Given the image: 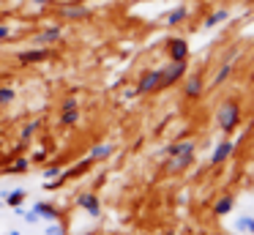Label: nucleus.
Returning a JSON list of instances; mask_svg holds the SVG:
<instances>
[{"mask_svg": "<svg viewBox=\"0 0 254 235\" xmlns=\"http://www.w3.org/2000/svg\"><path fill=\"white\" fill-rule=\"evenodd\" d=\"M216 120H219V129L224 131V134L235 131L238 123H241V104H238L235 98H224L219 112H216Z\"/></svg>", "mask_w": 254, "mask_h": 235, "instance_id": "obj_1", "label": "nucleus"}, {"mask_svg": "<svg viewBox=\"0 0 254 235\" xmlns=\"http://www.w3.org/2000/svg\"><path fill=\"white\" fill-rule=\"evenodd\" d=\"M186 74V60H172L167 69H161V82H159V87H170V85H175L181 77Z\"/></svg>", "mask_w": 254, "mask_h": 235, "instance_id": "obj_2", "label": "nucleus"}, {"mask_svg": "<svg viewBox=\"0 0 254 235\" xmlns=\"http://www.w3.org/2000/svg\"><path fill=\"white\" fill-rule=\"evenodd\" d=\"M159 82H161V69L145 71V74L139 77V82H137V93H150V90H156V87H159Z\"/></svg>", "mask_w": 254, "mask_h": 235, "instance_id": "obj_3", "label": "nucleus"}, {"mask_svg": "<svg viewBox=\"0 0 254 235\" xmlns=\"http://www.w3.org/2000/svg\"><path fill=\"white\" fill-rule=\"evenodd\" d=\"M191 161H194V151L175 153V156H170V161H167V169H170V172H183Z\"/></svg>", "mask_w": 254, "mask_h": 235, "instance_id": "obj_4", "label": "nucleus"}, {"mask_svg": "<svg viewBox=\"0 0 254 235\" xmlns=\"http://www.w3.org/2000/svg\"><path fill=\"white\" fill-rule=\"evenodd\" d=\"M167 52H170L172 60H186V58H189V44H186V38H170V41H167Z\"/></svg>", "mask_w": 254, "mask_h": 235, "instance_id": "obj_5", "label": "nucleus"}, {"mask_svg": "<svg viewBox=\"0 0 254 235\" xmlns=\"http://www.w3.org/2000/svg\"><path fill=\"white\" fill-rule=\"evenodd\" d=\"M232 151H235V142H232V140L219 142V145H216V151H213V156H210V164H224L227 158L232 156Z\"/></svg>", "mask_w": 254, "mask_h": 235, "instance_id": "obj_6", "label": "nucleus"}, {"mask_svg": "<svg viewBox=\"0 0 254 235\" xmlns=\"http://www.w3.org/2000/svg\"><path fill=\"white\" fill-rule=\"evenodd\" d=\"M202 74H191L186 79V85H183V96L186 98H199V93H202Z\"/></svg>", "mask_w": 254, "mask_h": 235, "instance_id": "obj_7", "label": "nucleus"}, {"mask_svg": "<svg viewBox=\"0 0 254 235\" xmlns=\"http://www.w3.org/2000/svg\"><path fill=\"white\" fill-rule=\"evenodd\" d=\"M47 58H50V49H25V52L17 55L19 63H41Z\"/></svg>", "mask_w": 254, "mask_h": 235, "instance_id": "obj_8", "label": "nucleus"}, {"mask_svg": "<svg viewBox=\"0 0 254 235\" xmlns=\"http://www.w3.org/2000/svg\"><path fill=\"white\" fill-rule=\"evenodd\" d=\"M61 14L66 16V19H85V16L90 14V8H85L82 3H68L61 8Z\"/></svg>", "mask_w": 254, "mask_h": 235, "instance_id": "obj_9", "label": "nucleus"}, {"mask_svg": "<svg viewBox=\"0 0 254 235\" xmlns=\"http://www.w3.org/2000/svg\"><path fill=\"white\" fill-rule=\"evenodd\" d=\"M232 205H235V197L224 194V197H219V200L213 202V213H216V216H227V213L232 211Z\"/></svg>", "mask_w": 254, "mask_h": 235, "instance_id": "obj_10", "label": "nucleus"}, {"mask_svg": "<svg viewBox=\"0 0 254 235\" xmlns=\"http://www.w3.org/2000/svg\"><path fill=\"white\" fill-rule=\"evenodd\" d=\"M61 25H52V27H47V30H41L39 36H36V44H55L58 38H61Z\"/></svg>", "mask_w": 254, "mask_h": 235, "instance_id": "obj_11", "label": "nucleus"}, {"mask_svg": "<svg viewBox=\"0 0 254 235\" xmlns=\"http://www.w3.org/2000/svg\"><path fill=\"white\" fill-rule=\"evenodd\" d=\"M186 19H189V8H186V5H178V8H172L170 14H167V25H170V27L181 25V22H186Z\"/></svg>", "mask_w": 254, "mask_h": 235, "instance_id": "obj_12", "label": "nucleus"}, {"mask_svg": "<svg viewBox=\"0 0 254 235\" xmlns=\"http://www.w3.org/2000/svg\"><path fill=\"white\" fill-rule=\"evenodd\" d=\"M227 19H230V11L219 8V11H213V14L205 16V27H216V25H221V22H227Z\"/></svg>", "mask_w": 254, "mask_h": 235, "instance_id": "obj_13", "label": "nucleus"}, {"mask_svg": "<svg viewBox=\"0 0 254 235\" xmlns=\"http://www.w3.org/2000/svg\"><path fill=\"white\" fill-rule=\"evenodd\" d=\"M230 77H232V60H224V63H221V69L216 71L213 82H216V85H224V82L230 79Z\"/></svg>", "mask_w": 254, "mask_h": 235, "instance_id": "obj_14", "label": "nucleus"}, {"mask_svg": "<svg viewBox=\"0 0 254 235\" xmlns=\"http://www.w3.org/2000/svg\"><path fill=\"white\" fill-rule=\"evenodd\" d=\"M79 208H85L88 213H99V200H96V194H82L79 197Z\"/></svg>", "mask_w": 254, "mask_h": 235, "instance_id": "obj_15", "label": "nucleus"}, {"mask_svg": "<svg viewBox=\"0 0 254 235\" xmlns=\"http://www.w3.org/2000/svg\"><path fill=\"white\" fill-rule=\"evenodd\" d=\"M36 213H39V216H44V219H58V211H55V208H50V205H44V202H39V205H36Z\"/></svg>", "mask_w": 254, "mask_h": 235, "instance_id": "obj_16", "label": "nucleus"}, {"mask_svg": "<svg viewBox=\"0 0 254 235\" xmlns=\"http://www.w3.org/2000/svg\"><path fill=\"white\" fill-rule=\"evenodd\" d=\"M110 153H112V145H96L90 151V158H107Z\"/></svg>", "mask_w": 254, "mask_h": 235, "instance_id": "obj_17", "label": "nucleus"}, {"mask_svg": "<svg viewBox=\"0 0 254 235\" xmlns=\"http://www.w3.org/2000/svg\"><path fill=\"white\" fill-rule=\"evenodd\" d=\"M238 227H241V230H249V233L254 235V216H243V219H238Z\"/></svg>", "mask_w": 254, "mask_h": 235, "instance_id": "obj_18", "label": "nucleus"}, {"mask_svg": "<svg viewBox=\"0 0 254 235\" xmlns=\"http://www.w3.org/2000/svg\"><path fill=\"white\" fill-rule=\"evenodd\" d=\"M61 123H66V126H71V123H77V109H68V112H63V118H61Z\"/></svg>", "mask_w": 254, "mask_h": 235, "instance_id": "obj_19", "label": "nucleus"}, {"mask_svg": "<svg viewBox=\"0 0 254 235\" xmlns=\"http://www.w3.org/2000/svg\"><path fill=\"white\" fill-rule=\"evenodd\" d=\"M14 98V90L11 87H0V104H8Z\"/></svg>", "mask_w": 254, "mask_h": 235, "instance_id": "obj_20", "label": "nucleus"}, {"mask_svg": "<svg viewBox=\"0 0 254 235\" xmlns=\"http://www.w3.org/2000/svg\"><path fill=\"white\" fill-rule=\"evenodd\" d=\"M22 197H25V191H14V194L8 197V202H11V205H19V202H22Z\"/></svg>", "mask_w": 254, "mask_h": 235, "instance_id": "obj_21", "label": "nucleus"}, {"mask_svg": "<svg viewBox=\"0 0 254 235\" xmlns=\"http://www.w3.org/2000/svg\"><path fill=\"white\" fill-rule=\"evenodd\" d=\"M68 109H77V98H66L63 101V112H68Z\"/></svg>", "mask_w": 254, "mask_h": 235, "instance_id": "obj_22", "label": "nucleus"}, {"mask_svg": "<svg viewBox=\"0 0 254 235\" xmlns=\"http://www.w3.org/2000/svg\"><path fill=\"white\" fill-rule=\"evenodd\" d=\"M58 175H61V169L58 167H50V169H44V178L50 180V178H58Z\"/></svg>", "mask_w": 254, "mask_h": 235, "instance_id": "obj_23", "label": "nucleus"}, {"mask_svg": "<svg viewBox=\"0 0 254 235\" xmlns=\"http://www.w3.org/2000/svg\"><path fill=\"white\" fill-rule=\"evenodd\" d=\"M36 129H39V123H30V126H25V129H22V137H30Z\"/></svg>", "mask_w": 254, "mask_h": 235, "instance_id": "obj_24", "label": "nucleus"}, {"mask_svg": "<svg viewBox=\"0 0 254 235\" xmlns=\"http://www.w3.org/2000/svg\"><path fill=\"white\" fill-rule=\"evenodd\" d=\"M8 36H11V30H8V25H0V41H6Z\"/></svg>", "mask_w": 254, "mask_h": 235, "instance_id": "obj_25", "label": "nucleus"}, {"mask_svg": "<svg viewBox=\"0 0 254 235\" xmlns=\"http://www.w3.org/2000/svg\"><path fill=\"white\" fill-rule=\"evenodd\" d=\"M25 219H28V222H39V213H36V211H30V213H25Z\"/></svg>", "mask_w": 254, "mask_h": 235, "instance_id": "obj_26", "label": "nucleus"}, {"mask_svg": "<svg viewBox=\"0 0 254 235\" xmlns=\"http://www.w3.org/2000/svg\"><path fill=\"white\" fill-rule=\"evenodd\" d=\"M47 235H63V230L55 224V227H50V230H47Z\"/></svg>", "mask_w": 254, "mask_h": 235, "instance_id": "obj_27", "label": "nucleus"}, {"mask_svg": "<svg viewBox=\"0 0 254 235\" xmlns=\"http://www.w3.org/2000/svg\"><path fill=\"white\" fill-rule=\"evenodd\" d=\"M30 3H33V5H50L52 0H30Z\"/></svg>", "mask_w": 254, "mask_h": 235, "instance_id": "obj_28", "label": "nucleus"}]
</instances>
